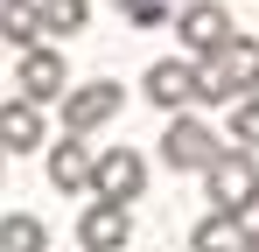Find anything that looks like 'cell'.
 Instances as JSON below:
<instances>
[{
  "label": "cell",
  "instance_id": "9",
  "mask_svg": "<svg viewBox=\"0 0 259 252\" xmlns=\"http://www.w3.org/2000/svg\"><path fill=\"white\" fill-rule=\"evenodd\" d=\"M140 91H147L161 112H182V105H196V63H182V56H161V63H147Z\"/></svg>",
  "mask_w": 259,
  "mask_h": 252
},
{
  "label": "cell",
  "instance_id": "12",
  "mask_svg": "<svg viewBox=\"0 0 259 252\" xmlns=\"http://www.w3.org/2000/svg\"><path fill=\"white\" fill-rule=\"evenodd\" d=\"M245 217H231V210H210L196 231H189V252H245Z\"/></svg>",
  "mask_w": 259,
  "mask_h": 252
},
{
  "label": "cell",
  "instance_id": "14",
  "mask_svg": "<svg viewBox=\"0 0 259 252\" xmlns=\"http://www.w3.org/2000/svg\"><path fill=\"white\" fill-rule=\"evenodd\" d=\"M0 35L14 42V49L42 42V0H0Z\"/></svg>",
  "mask_w": 259,
  "mask_h": 252
},
{
  "label": "cell",
  "instance_id": "4",
  "mask_svg": "<svg viewBox=\"0 0 259 252\" xmlns=\"http://www.w3.org/2000/svg\"><path fill=\"white\" fill-rule=\"evenodd\" d=\"M119 105H126V91L112 77L77 84V91H63V133H98L105 119H119Z\"/></svg>",
  "mask_w": 259,
  "mask_h": 252
},
{
  "label": "cell",
  "instance_id": "10",
  "mask_svg": "<svg viewBox=\"0 0 259 252\" xmlns=\"http://www.w3.org/2000/svg\"><path fill=\"white\" fill-rule=\"evenodd\" d=\"M133 238V217H126V203H84V217H77V245L84 252H119Z\"/></svg>",
  "mask_w": 259,
  "mask_h": 252
},
{
  "label": "cell",
  "instance_id": "11",
  "mask_svg": "<svg viewBox=\"0 0 259 252\" xmlns=\"http://www.w3.org/2000/svg\"><path fill=\"white\" fill-rule=\"evenodd\" d=\"M0 147H7V154H35V147H49V126H42V105H35V98L14 91V98L0 105Z\"/></svg>",
  "mask_w": 259,
  "mask_h": 252
},
{
  "label": "cell",
  "instance_id": "6",
  "mask_svg": "<svg viewBox=\"0 0 259 252\" xmlns=\"http://www.w3.org/2000/svg\"><path fill=\"white\" fill-rule=\"evenodd\" d=\"M175 35H182V49H189V56H210V49H224L238 28H231V14H224L217 0H189V7L175 14Z\"/></svg>",
  "mask_w": 259,
  "mask_h": 252
},
{
  "label": "cell",
  "instance_id": "7",
  "mask_svg": "<svg viewBox=\"0 0 259 252\" xmlns=\"http://www.w3.org/2000/svg\"><path fill=\"white\" fill-rule=\"evenodd\" d=\"M91 189H98L105 203H133V196L147 189V161H140L133 147H98V175H91Z\"/></svg>",
  "mask_w": 259,
  "mask_h": 252
},
{
  "label": "cell",
  "instance_id": "15",
  "mask_svg": "<svg viewBox=\"0 0 259 252\" xmlns=\"http://www.w3.org/2000/svg\"><path fill=\"white\" fill-rule=\"evenodd\" d=\"M91 21V0H42V35H77Z\"/></svg>",
  "mask_w": 259,
  "mask_h": 252
},
{
  "label": "cell",
  "instance_id": "16",
  "mask_svg": "<svg viewBox=\"0 0 259 252\" xmlns=\"http://www.w3.org/2000/svg\"><path fill=\"white\" fill-rule=\"evenodd\" d=\"M231 147H259V91L231 98Z\"/></svg>",
  "mask_w": 259,
  "mask_h": 252
},
{
  "label": "cell",
  "instance_id": "18",
  "mask_svg": "<svg viewBox=\"0 0 259 252\" xmlns=\"http://www.w3.org/2000/svg\"><path fill=\"white\" fill-rule=\"evenodd\" d=\"M0 175H7V147H0Z\"/></svg>",
  "mask_w": 259,
  "mask_h": 252
},
{
  "label": "cell",
  "instance_id": "2",
  "mask_svg": "<svg viewBox=\"0 0 259 252\" xmlns=\"http://www.w3.org/2000/svg\"><path fill=\"white\" fill-rule=\"evenodd\" d=\"M203 189H210V210L252 217L259 210V161H252V147H224V154L203 168Z\"/></svg>",
  "mask_w": 259,
  "mask_h": 252
},
{
  "label": "cell",
  "instance_id": "17",
  "mask_svg": "<svg viewBox=\"0 0 259 252\" xmlns=\"http://www.w3.org/2000/svg\"><path fill=\"white\" fill-rule=\"evenodd\" d=\"M245 252H259V231H252V238H245Z\"/></svg>",
  "mask_w": 259,
  "mask_h": 252
},
{
  "label": "cell",
  "instance_id": "13",
  "mask_svg": "<svg viewBox=\"0 0 259 252\" xmlns=\"http://www.w3.org/2000/svg\"><path fill=\"white\" fill-rule=\"evenodd\" d=\"M0 252H49V224L35 210H7L0 217Z\"/></svg>",
  "mask_w": 259,
  "mask_h": 252
},
{
  "label": "cell",
  "instance_id": "5",
  "mask_svg": "<svg viewBox=\"0 0 259 252\" xmlns=\"http://www.w3.org/2000/svg\"><path fill=\"white\" fill-rule=\"evenodd\" d=\"M14 91L35 98V105H49V98L70 91V63H63L56 49H42V42H28V49H21V70H14Z\"/></svg>",
  "mask_w": 259,
  "mask_h": 252
},
{
  "label": "cell",
  "instance_id": "3",
  "mask_svg": "<svg viewBox=\"0 0 259 252\" xmlns=\"http://www.w3.org/2000/svg\"><path fill=\"white\" fill-rule=\"evenodd\" d=\"M217 154H224V147H217V133H210L203 119H189V112H175V119H168V133H161V161H168V168L203 175Z\"/></svg>",
  "mask_w": 259,
  "mask_h": 252
},
{
  "label": "cell",
  "instance_id": "1",
  "mask_svg": "<svg viewBox=\"0 0 259 252\" xmlns=\"http://www.w3.org/2000/svg\"><path fill=\"white\" fill-rule=\"evenodd\" d=\"M245 91H259V42L252 35H231L224 49L196 56V105H231Z\"/></svg>",
  "mask_w": 259,
  "mask_h": 252
},
{
  "label": "cell",
  "instance_id": "19",
  "mask_svg": "<svg viewBox=\"0 0 259 252\" xmlns=\"http://www.w3.org/2000/svg\"><path fill=\"white\" fill-rule=\"evenodd\" d=\"M252 231H259V224H252Z\"/></svg>",
  "mask_w": 259,
  "mask_h": 252
},
{
  "label": "cell",
  "instance_id": "8",
  "mask_svg": "<svg viewBox=\"0 0 259 252\" xmlns=\"http://www.w3.org/2000/svg\"><path fill=\"white\" fill-rule=\"evenodd\" d=\"M91 175H98V147H84V133H63L56 147H49V189H63V196H84Z\"/></svg>",
  "mask_w": 259,
  "mask_h": 252
}]
</instances>
